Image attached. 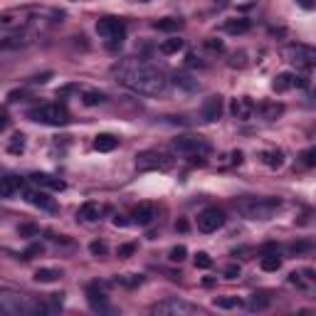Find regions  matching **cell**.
I'll list each match as a JSON object with an SVG mask.
<instances>
[{
    "mask_svg": "<svg viewBox=\"0 0 316 316\" xmlns=\"http://www.w3.org/2000/svg\"><path fill=\"white\" fill-rule=\"evenodd\" d=\"M262 161L269 165V168H279V165L284 163V153L282 151H264L262 153Z\"/></svg>",
    "mask_w": 316,
    "mask_h": 316,
    "instance_id": "cell-25",
    "label": "cell"
},
{
    "mask_svg": "<svg viewBox=\"0 0 316 316\" xmlns=\"http://www.w3.org/2000/svg\"><path fill=\"white\" fill-rule=\"evenodd\" d=\"M262 255H279V247H277L275 242H269V245L262 247Z\"/></svg>",
    "mask_w": 316,
    "mask_h": 316,
    "instance_id": "cell-44",
    "label": "cell"
},
{
    "mask_svg": "<svg viewBox=\"0 0 316 316\" xmlns=\"http://www.w3.org/2000/svg\"><path fill=\"white\" fill-rule=\"evenodd\" d=\"M15 141L13 143H10V151L13 153H20L23 151V149H25V141H23V134H17V136H13Z\"/></svg>",
    "mask_w": 316,
    "mask_h": 316,
    "instance_id": "cell-37",
    "label": "cell"
},
{
    "mask_svg": "<svg viewBox=\"0 0 316 316\" xmlns=\"http://www.w3.org/2000/svg\"><path fill=\"white\" fill-rule=\"evenodd\" d=\"M141 3H146V0H141Z\"/></svg>",
    "mask_w": 316,
    "mask_h": 316,
    "instance_id": "cell-49",
    "label": "cell"
},
{
    "mask_svg": "<svg viewBox=\"0 0 316 316\" xmlns=\"http://www.w3.org/2000/svg\"><path fill=\"white\" fill-rule=\"evenodd\" d=\"M50 79H52V72H45V74H37L32 82H35V84H45V82H50Z\"/></svg>",
    "mask_w": 316,
    "mask_h": 316,
    "instance_id": "cell-46",
    "label": "cell"
},
{
    "mask_svg": "<svg viewBox=\"0 0 316 316\" xmlns=\"http://www.w3.org/2000/svg\"><path fill=\"white\" fill-rule=\"evenodd\" d=\"M260 267L264 272H277V269L282 267V257H279V255H262Z\"/></svg>",
    "mask_w": 316,
    "mask_h": 316,
    "instance_id": "cell-24",
    "label": "cell"
},
{
    "mask_svg": "<svg viewBox=\"0 0 316 316\" xmlns=\"http://www.w3.org/2000/svg\"><path fill=\"white\" fill-rule=\"evenodd\" d=\"M215 306L218 309H235V306H240V299L237 297H222V299H215Z\"/></svg>",
    "mask_w": 316,
    "mask_h": 316,
    "instance_id": "cell-29",
    "label": "cell"
},
{
    "mask_svg": "<svg viewBox=\"0 0 316 316\" xmlns=\"http://www.w3.org/2000/svg\"><path fill=\"white\" fill-rule=\"evenodd\" d=\"M116 146H119V138L111 136V134H99V136L94 138V149L99 153H109V151H114Z\"/></svg>",
    "mask_w": 316,
    "mask_h": 316,
    "instance_id": "cell-18",
    "label": "cell"
},
{
    "mask_svg": "<svg viewBox=\"0 0 316 316\" xmlns=\"http://www.w3.org/2000/svg\"><path fill=\"white\" fill-rule=\"evenodd\" d=\"M42 252V245H30L28 249H25V255H23V257H25V260H32V257H35V255H40Z\"/></svg>",
    "mask_w": 316,
    "mask_h": 316,
    "instance_id": "cell-40",
    "label": "cell"
},
{
    "mask_svg": "<svg viewBox=\"0 0 316 316\" xmlns=\"http://www.w3.org/2000/svg\"><path fill=\"white\" fill-rule=\"evenodd\" d=\"M269 304H272V299L267 294H252L247 302V309L249 311H264V309H269Z\"/></svg>",
    "mask_w": 316,
    "mask_h": 316,
    "instance_id": "cell-22",
    "label": "cell"
},
{
    "mask_svg": "<svg viewBox=\"0 0 316 316\" xmlns=\"http://www.w3.org/2000/svg\"><path fill=\"white\" fill-rule=\"evenodd\" d=\"M77 218H82L84 222H96L101 218V207H99V203H84L77 210Z\"/></svg>",
    "mask_w": 316,
    "mask_h": 316,
    "instance_id": "cell-16",
    "label": "cell"
},
{
    "mask_svg": "<svg viewBox=\"0 0 316 316\" xmlns=\"http://www.w3.org/2000/svg\"><path fill=\"white\" fill-rule=\"evenodd\" d=\"M178 50H183V40L180 37H171V40L161 42V52L163 55H176Z\"/></svg>",
    "mask_w": 316,
    "mask_h": 316,
    "instance_id": "cell-26",
    "label": "cell"
},
{
    "mask_svg": "<svg viewBox=\"0 0 316 316\" xmlns=\"http://www.w3.org/2000/svg\"><path fill=\"white\" fill-rule=\"evenodd\" d=\"M5 126H8V116H0V134L5 131Z\"/></svg>",
    "mask_w": 316,
    "mask_h": 316,
    "instance_id": "cell-48",
    "label": "cell"
},
{
    "mask_svg": "<svg viewBox=\"0 0 316 316\" xmlns=\"http://www.w3.org/2000/svg\"><path fill=\"white\" fill-rule=\"evenodd\" d=\"M0 314L8 316H28L37 314V304L30 302L25 294L13 289H0Z\"/></svg>",
    "mask_w": 316,
    "mask_h": 316,
    "instance_id": "cell-3",
    "label": "cell"
},
{
    "mask_svg": "<svg viewBox=\"0 0 316 316\" xmlns=\"http://www.w3.org/2000/svg\"><path fill=\"white\" fill-rule=\"evenodd\" d=\"M260 114H262V119L272 121V119H277V116H282V114H284V104H277V101L262 104V107H260Z\"/></svg>",
    "mask_w": 316,
    "mask_h": 316,
    "instance_id": "cell-20",
    "label": "cell"
},
{
    "mask_svg": "<svg viewBox=\"0 0 316 316\" xmlns=\"http://www.w3.org/2000/svg\"><path fill=\"white\" fill-rule=\"evenodd\" d=\"M233 67H245V52H235L233 59H230Z\"/></svg>",
    "mask_w": 316,
    "mask_h": 316,
    "instance_id": "cell-42",
    "label": "cell"
},
{
    "mask_svg": "<svg viewBox=\"0 0 316 316\" xmlns=\"http://www.w3.org/2000/svg\"><path fill=\"white\" fill-rule=\"evenodd\" d=\"M249 28H252V23H249V20H245V17L230 20V23L225 25V30H227V32H233V35H242V32H247Z\"/></svg>",
    "mask_w": 316,
    "mask_h": 316,
    "instance_id": "cell-23",
    "label": "cell"
},
{
    "mask_svg": "<svg viewBox=\"0 0 316 316\" xmlns=\"http://www.w3.org/2000/svg\"><path fill=\"white\" fill-rule=\"evenodd\" d=\"M17 233H20V237H35L40 230H37V225H20Z\"/></svg>",
    "mask_w": 316,
    "mask_h": 316,
    "instance_id": "cell-34",
    "label": "cell"
},
{
    "mask_svg": "<svg viewBox=\"0 0 316 316\" xmlns=\"http://www.w3.org/2000/svg\"><path fill=\"white\" fill-rule=\"evenodd\" d=\"M173 161L158 151H146L136 156V168L138 171H168Z\"/></svg>",
    "mask_w": 316,
    "mask_h": 316,
    "instance_id": "cell-8",
    "label": "cell"
},
{
    "mask_svg": "<svg viewBox=\"0 0 316 316\" xmlns=\"http://www.w3.org/2000/svg\"><path fill=\"white\" fill-rule=\"evenodd\" d=\"M30 180L35 183V185H40V188H50V191H65V180L62 178H55V176H47V173H32Z\"/></svg>",
    "mask_w": 316,
    "mask_h": 316,
    "instance_id": "cell-15",
    "label": "cell"
},
{
    "mask_svg": "<svg viewBox=\"0 0 316 316\" xmlns=\"http://www.w3.org/2000/svg\"><path fill=\"white\" fill-rule=\"evenodd\" d=\"M200 114H203V119L205 121H218L222 116V96L213 94L207 96L205 101H203V109H200Z\"/></svg>",
    "mask_w": 316,
    "mask_h": 316,
    "instance_id": "cell-11",
    "label": "cell"
},
{
    "mask_svg": "<svg viewBox=\"0 0 316 316\" xmlns=\"http://www.w3.org/2000/svg\"><path fill=\"white\" fill-rule=\"evenodd\" d=\"M222 225H225V213L220 207H205L198 215V230L200 233H218Z\"/></svg>",
    "mask_w": 316,
    "mask_h": 316,
    "instance_id": "cell-9",
    "label": "cell"
},
{
    "mask_svg": "<svg viewBox=\"0 0 316 316\" xmlns=\"http://www.w3.org/2000/svg\"><path fill=\"white\" fill-rule=\"evenodd\" d=\"M176 84L185 87V89H198V84L191 82V77H183V74H176Z\"/></svg>",
    "mask_w": 316,
    "mask_h": 316,
    "instance_id": "cell-36",
    "label": "cell"
},
{
    "mask_svg": "<svg viewBox=\"0 0 316 316\" xmlns=\"http://www.w3.org/2000/svg\"><path fill=\"white\" fill-rule=\"evenodd\" d=\"M230 111H233L235 119H240V121H247L249 116L257 111V107H255V101H252L249 96H242V99H235L233 107H230Z\"/></svg>",
    "mask_w": 316,
    "mask_h": 316,
    "instance_id": "cell-12",
    "label": "cell"
},
{
    "mask_svg": "<svg viewBox=\"0 0 316 316\" xmlns=\"http://www.w3.org/2000/svg\"><path fill=\"white\" fill-rule=\"evenodd\" d=\"M284 55H287V59L291 62V65L304 67V69H309L316 62V52L311 50V47H306V45H291V47H287Z\"/></svg>",
    "mask_w": 316,
    "mask_h": 316,
    "instance_id": "cell-10",
    "label": "cell"
},
{
    "mask_svg": "<svg viewBox=\"0 0 316 316\" xmlns=\"http://www.w3.org/2000/svg\"><path fill=\"white\" fill-rule=\"evenodd\" d=\"M114 225H121V227H124V225H129V220H124L121 215H116V218H114Z\"/></svg>",
    "mask_w": 316,
    "mask_h": 316,
    "instance_id": "cell-47",
    "label": "cell"
},
{
    "mask_svg": "<svg viewBox=\"0 0 316 316\" xmlns=\"http://www.w3.org/2000/svg\"><path fill=\"white\" fill-rule=\"evenodd\" d=\"M119 282H121V284H126V287H138V284L143 282V277H141V275H124Z\"/></svg>",
    "mask_w": 316,
    "mask_h": 316,
    "instance_id": "cell-32",
    "label": "cell"
},
{
    "mask_svg": "<svg viewBox=\"0 0 316 316\" xmlns=\"http://www.w3.org/2000/svg\"><path fill=\"white\" fill-rule=\"evenodd\" d=\"M28 119L47 126H62L69 121V111L62 104H42V107H35L28 111Z\"/></svg>",
    "mask_w": 316,
    "mask_h": 316,
    "instance_id": "cell-5",
    "label": "cell"
},
{
    "mask_svg": "<svg viewBox=\"0 0 316 316\" xmlns=\"http://www.w3.org/2000/svg\"><path fill=\"white\" fill-rule=\"evenodd\" d=\"M96 32H99V37L109 40L111 47H116L126 37V25L121 20H116V17H104V20L96 23Z\"/></svg>",
    "mask_w": 316,
    "mask_h": 316,
    "instance_id": "cell-7",
    "label": "cell"
},
{
    "mask_svg": "<svg viewBox=\"0 0 316 316\" xmlns=\"http://www.w3.org/2000/svg\"><path fill=\"white\" fill-rule=\"evenodd\" d=\"M306 249H309V242H294V245H291V252H294V255L306 252Z\"/></svg>",
    "mask_w": 316,
    "mask_h": 316,
    "instance_id": "cell-45",
    "label": "cell"
},
{
    "mask_svg": "<svg viewBox=\"0 0 316 316\" xmlns=\"http://www.w3.org/2000/svg\"><path fill=\"white\" fill-rule=\"evenodd\" d=\"M131 218H134V222H136V225H141V227H143V225H151V222H153V218H156V210H153V205H138L136 210H134V215H131Z\"/></svg>",
    "mask_w": 316,
    "mask_h": 316,
    "instance_id": "cell-17",
    "label": "cell"
},
{
    "mask_svg": "<svg viewBox=\"0 0 316 316\" xmlns=\"http://www.w3.org/2000/svg\"><path fill=\"white\" fill-rule=\"evenodd\" d=\"M59 277H62V272H59V269L42 267V269H37V272H35V282H40V284H52V282H57Z\"/></svg>",
    "mask_w": 316,
    "mask_h": 316,
    "instance_id": "cell-19",
    "label": "cell"
},
{
    "mask_svg": "<svg viewBox=\"0 0 316 316\" xmlns=\"http://www.w3.org/2000/svg\"><path fill=\"white\" fill-rule=\"evenodd\" d=\"M225 277H227V279H237V277H240V267H237V264H230V267L225 269Z\"/></svg>",
    "mask_w": 316,
    "mask_h": 316,
    "instance_id": "cell-43",
    "label": "cell"
},
{
    "mask_svg": "<svg viewBox=\"0 0 316 316\" xmlns=\"http://www.w3.org/2000/svg\"><path fill=\"white\" fill-rule=\"evenodd\" d=\"M185 257H188V249H185V245H176V247L168 252V260H171V262H183Z\"/></svg>",
    "mask_w": 316,
    "mask_h": 316,
    "instance_id": "cell-28",
    "label": "cell"
},
{
    "mask_svg": "<svg viewBox=\"0 0 316 316\" xmlns=\"http://www.w3.org/2000/svg\"><path fill=\"white\" fill-rule=\"evenodd\" d=\"M200 309L195 304H188L178 299V297H168L163 302H156L151 306V314L156 316H191V314H198Z\"/></svg>",
    "mask_w": 316,
    "mask_h": 316,
    "instance_id": "cell-6",
    "label": "cell"
},
{
    "mask_svg": "<svg viewBox=\"0 0 316 316\" xmlns=\"http://www.w3.org/2000/svg\"><path fill=\"white\" fill-rule=\"evenodd\" d=\"M25 188V180L8 176V178H0V198H15L17 193Z\"/></svg>",
    "mask_w": 316,
    "mask_h": 316,
    "instance_id": "cell-14",
    "label": "cell"
},
{
    "mask_svg": "<svg viewBox=\"0 0 316 316\" xmlns=\"http://www.w3.org/2000/svg\"><path fill=\"white\" fill-rule=\"evenodd\" d=\"M289 284H294V287H299V289L309 287V282H304L302 279V272H291V275H289Z\"/></svg>",
    "mask_w": 316,
    "mask_h": 316,
    "instance_id": "cell-33",
    "label": "cell"
},
{
    "mask_svg": "<svg viewBox=\"0 0 316 316\" xmlns=\"http://www.w3.org/2000/svg\"><path fill=\"white\" fill-rule=\"evenodd\" d=\"M134 252H136V245H121V247L116 249V255H119V257H131Z\"/></svg>",
    "mask_w": 316,
    "mask_h": 316,
    "instance_id": "cell-39",
    "label": "cell"
},
{
    "mask_svg": "<svg viewBox=\"0 0 316 316\" xmlns=\"http://www.w3.org/2000/svg\"><path fill=\"white\" fill-rule=\"evenodd\" d=\"M171 149L178 153V156H185V158H205L207 153L213 151L210 141L203 136H178Z\"/></svg>",
    "mask_w": 316,
    "mask_h": 316,
    "instance_id": "cell-4",
    "label": "cell"
},
{
    "mask_svg": "<svg viewBox=\"0 0 316 316\" xmlns=\"http://www.w3.org/2000/svg\"><path fill=\"white\" fill-rule=\"evenodd\" d=\"M25 198H28L30 205L40 207V210H47V213H55L57 210V203L47 195V193H42V191H28L25 193Z\"/></svg>",
    "mask_w": 316,
    "mask_h": 316,
    "instance_id": "cell-13",
    "label": "cell"
},
{
    "mask_svg": "<svg viewBox=\"0 0 316 316\" xmlns=\"http://www.w3.org/2000/svg\"><path fill=\"white\" fill-rule=\"evenodd\" d=\"M156 28L163 30V32H173V30H180L183 28V20H176V17H165V20H158Z\"/></svg>",
    "mask_w": 316,
    "mask_h": 316,
    "instance_id": "cell-27",
    "label": "cell"
},
{
    "mask_svg": "<svg viewBox=\"0 0 316 316\" xmlns=\"http://www.w3.org/2000/svg\"><path fill=\"white\" fill-rule=\"evenodd\" d=\"M205 47L207 50H213V52H222V40H205Z\"/></svg>",
    "mask_w": 316,
    "mask_h": 316,
    "instance_id": "cell-41",
    "label": "cell"
},
{
    "mask_svg": "<svg viewBox=\"0 0 316 316\" xmlns=\"http://www.w3.org/2000/svg\"><path fill=\"white\" fill-rule=\"evenodd\" d=\"M233 207L247 220H269L277 210L282 207L279 198H255V195H245L237 198L233 203Z\"/></svg>",
    "mask_w": 316,
    "mask_h": 316,
    "instance_id": "cell-2",
    "label": "cell"
},
{
    "mask_svg": "<svg viewBox=\"0 0 316 316\" xmlns=\"http://www.w3.org/2000/svg\"><path fill=\"white\" fill-rule=\"evenodd\" d=\"M275 92H287L291 87H297V74H291V72H284V74H279L275 79Z\"/></svg>",
    "mask_w": 316,
    "mask_h": 316,
    "instance_id": "cell-21",
    "label": "cell"
},
{
    "mask_svg": "<svg viewBox=\"0 0 316 316\" xmlns=\"http://www.w3.org/2000/svg\"><path fill=\"white\" fill-rule=\"evenodd\" d=\"M107 242H92V245H89V252H92V255H96V257H99V255H107Z\"/></svg>",
    "mask_w": 316,
    "mask_h": 316,
    "instance_id": "cell-35",
    "label": "cell"
},
{
    "mask_svg": "<svg viewBox=\"0 0 316 316\" xmlns=\"http://www.w3.org/2000/svg\"><path fill=\"white\" fill-rule=\"evenodd\" d=\"M314 156H316V151H314V149H309V151H304V153H302V161H304V165H309V168H311V165L316 163V158H314Z\"/></svg>",
    "mask_w": 316,
    "mask_h": 316,
    "instance_id": "cell-38",
    "label": "cell"
},
{
    "mask_svg": "<svg viewBox=\"0 0 316 316\" xmlns=\"http://www.w3.org/2000/svg\"><path fill=\"white\" fill-rule=\"evenodd\" d=\"M195 267H200V269H210V267H213L210 255H207V252H198V255H195Z\"/></svg>",
    "mask_w": 316,
    "mask_h": 316,
    "instance_id": "cell-31",
    "label": "cell"
},
{
    "mask_svg": "<svg viewBox=\"0 0 316 316\" xmlns=\"http://www.w3.org/2000/svg\"><path fill=\"white\" fill-rule=\"evenodd\" d=\"M104 99H107V96L101 94V92H87V94H84V104H87V107H94V104H101Z\"/></svg>",
    "mask_w": 316,
    "mask_h": 316,
    "instance_id": "cell-30",
    "label": "cell"
},
{
    "mask_svg": "<svg viewBox=\"0 0 316 316\" xmlns=\"http://www.w3.org/2000/svg\"><path fill=\"white\" fill-rule=\"evenodd\" d=\"M111 74L116 77V82L124 84L126 89L146 96L165 94L168 89V77L158 67H153L143 59H124L111 69Z\"/></svg>",
    "mask_w": 316,
    "mask_h": 316,
    "instance_id": "cell-1",
    "label": "cell"
}]
</instances>
